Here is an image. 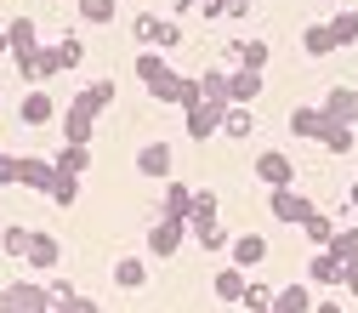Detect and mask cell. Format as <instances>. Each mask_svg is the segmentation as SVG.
Returning a JSON list of instances; mask_svg holds the SVG:
<instances>
[{
  "mask_svg": "<svg viewBox=\"0 0 358 313\" xmlns=\"http://www.w3.org/2000/svg\"><path fill=\"white\" fill-rule=\"evenodd\" d=\"M0 313H40V296H34L29 285H17V296H12V291L0 296Z\"/></svg>",
  "mask_w": 358,
  "mask_h": 313,
  "instance_id": "obj_1",
  "label": "cell"
},
{
  "mask_svg": "<svg viewBox=\"0 0 358 313\" xmlns=\"http://www.w3.org/2000/svg\"><path fill=\"white\" fill-rule=\"evenodd\" d=\"M216 291L228 296V302H239V296H245V285H239V274H222V279H216Z\"/></svg>",
  "mask_w": 358,
  "mask_h": 313,
  "instance_id": "obj_2",
  "label": "cell"
},
{
  "mask_svg": "<svg viewBox=\"0 0 358 313\" xmlns=\"http://www.w3.org/2000/svg\"><path fill=\"white\" fill-rule=\"evenodd\" d=\"M85 12H92V18H108V12H114V0H85Z\"/></svg>",
  "mask_w": 358,
  "mask_h": 313,
  "instance_id": "obj_3",
  "label": "cell"
}]
</instances>
